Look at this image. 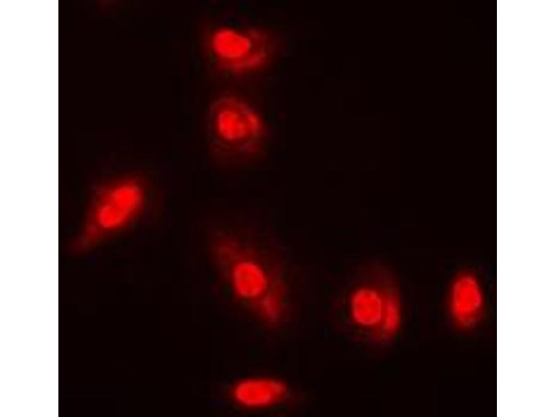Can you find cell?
<instances>
[{"mask_svg": "<svg viewBox=\"0 0 556 417\" xmlns=\"http://www.w3.org/2000/svg\"><path fill=\"white\" fill-rule=\"evenodd\" d=\"M207 249L233 295L250 307L276 293H286L281 269L254 228L222 223L211 229Z\"/></svg>", "mask_w": 556, "mask_h": 417, "instance_id": "1", "label": "cell"}, {"mask_svg": "<svg viewBox=\"0 0 556 417\" xmlns=\"http://www.w3.org/2000/svg\"><path fill=\"white\" fill-rule=\"evenodd\" d=\"M354 283L341 302L342 324L354 338L386 345L398 336L403 320L400 291L386 270H374Z\"/></svg>", "mask_w": 556, "mask_h": 417, "instance_id": "2", "label": "cell"}, {"mask_svg": "<svg viewBox=\"0 0 556 417\" xmlns=\"http://www.w3.org/2000/svg\"><path fill=\"white\" fill-rule=\"evenodd\" d=\"M206 126L210 154L222 165L250 164L265 149L266 122L257 108L238 94L224 92L215 97L207 111Z\"/></svg>", "mask_w": 556, "mask_h": 417, "instance_id": "3", "label": "cell"}, {"mask_svg": "<svg viewBox=\"0 0 556 417\" xmlns=\"http://www.w3.org/2000/svg\"><path fill=\"white\" fill-rule=\"evenodd\" d=\"M149 188L142 178L129 176L101 186L92 197L76 240L90 247L136 224L149 203Z\"/></svg>", "mask_w": 556, "mask_h": 417, "instance_id": "4", "label": "cell"}, {"mask_svg": "<svg viewBox=\"0 0 556 417\" xmlns=\"http://www.w3.org/2000/svg\"><path fill=\"white\" fill-rule=\"evenodd\" d=\"M205 47L217 73L241 78L263 70L273 57L275 44L272 35L263 28L224 23L208 31Z\"/></svg>", "mask_w": 556, "mask_h": 417, "instance_id": "5", "label": "cell"}, {"mask_svg": "<svg viewBox=\"0 0 556 417\" xmlns=\"http://www.w3.org/2000/svg\"><path fill=\"white\" fill-rule=\"evenodd\" d=\"M486 299L482 283L472 272L458 273L452 280L447 295L450 319L459 329L475 328L482 321Z\"/></svg>", "mask_w": 556, "mask_h": 417, "instance_id": "6", "label": "cell"}, {"mask_svg": "<svg viewBox=\"0 0 556 417\" xmlns=\"http://www.w3.org/2000/svg\"><path fill=\"white\" fill-rule=\"evenodd\" d=\"M290 395V388L281 379L270 376L244 377L234 384L230 396L241 408L263 410L284 402Z\"/></svg>", "mask_w": 556, "mask_h": 417, "instance_id": "7", "label": "cell"}]
</instances>
